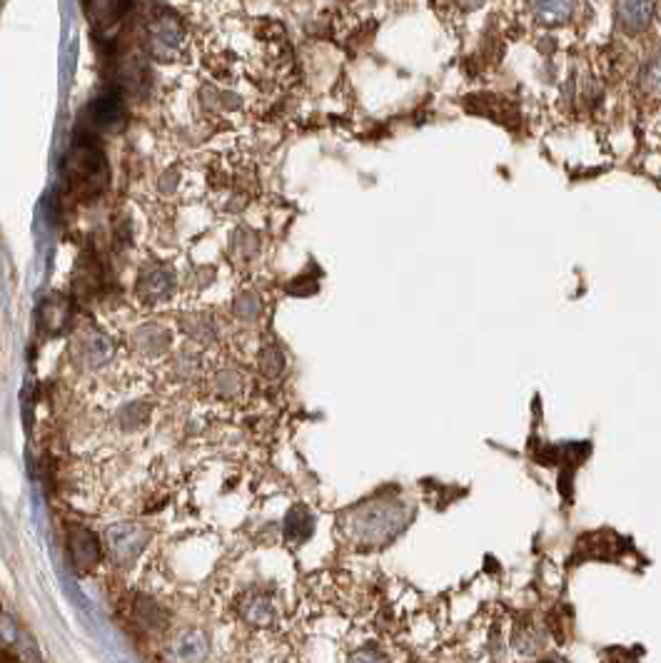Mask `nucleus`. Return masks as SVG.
I'll return each mask as SVG.
<instances>
[{"instance_id":"1","label":"nucleus","mask_w":661,"mask_h":663,"mask_svg":"<svg viewBox=\"0 0 661 663\" xmlns=\"http://www.w3.org/2000/svg\"><path fill=\"white\" fill-rule=\"evenodd\" d=\"M407 524L405 506L397 501L370 504L357 516V536L365 541H387Z\"/></svg>"},{"instance_id":"2","label":"nucleus","mask_w":661,"mask_h":663,"mask_svg":"<svg viewBox=\"0 0 661 663\" xmlns=\"http://www.w3.org/2000/svg\"><path fill=\"white\" fill-rule=\"evenodd\" d=\"M654 10H657V5L654 3H619L617 5L619 23H622V28L629 30V33H642V30H647L649 23L654 20Z\"/></svg>"},{"instance_id":"3","label":"nucleus","mask_w":661,"mask_h":663,"mask_svg":"<svg viewBox=\"0 0 661 663\" xmlns=\"http://www.w3.org/2000/svg\"><path fill=\"white\" fill-rule=\"evenodd\" d=\"M312 526H315V521L305 509H295L287 516V536L290 539H307L312 534Z\"/></svg>"},{"instance_id":"4","label":"nucleus","mask_w":661,"mask_h":663,"mask_svg":"<svg viewBox=\"0 0 661 663\" xmlns=\"http://www.w3.org/2000/svg\"><path fill=\"white\" fill-rule=\"evenodd\" d=\"M642 88L647 93L661 95V55L647 60V65L642 68Z\"/></svg>"},{"instance_id":"5","label":"nucleus","mask_w":661,"mask_h":663,"mask_svg":"<svg viewBox=\"0 0 661 663\" xmlns=\"http://www.w3.org/2000/svg\"><path fill=\"white\" fill-rule=\"evenodd\" d=\"M532 10H537V15H542V20H544V15H552L549 20H564L569 13H572L574 5L572 3H534Z\"/></svg>"},{"instance_id":"6","label":"nucleus","mask_w":661,"mask_h":663,"mask_svg":"<svg viewBox=\"0 0 661 663\" xmlns=\"http://www.w3.org/2000/svg\"><path fill=\"white\" fill-rule=\"evenodd\" d=\"M347 663H387V659L377 649H360L347 659Z\"/></svg>"},{"instance_id":"7","label":"nucleus","mask_w":661,"mask_h":663,"mask_svg":"<svg viewBox=\"0 0 661 663\" xmlns=\"http://www.w3.org/2000/svg\"><path fill=\"white\" fill-rule=\"evenodd\" d=\"M539 663H554V661H539Z\"/></svg>"}]
</instances>
